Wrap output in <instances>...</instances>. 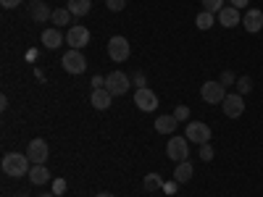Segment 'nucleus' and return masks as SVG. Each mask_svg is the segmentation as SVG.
I'll return each instance as SVG.
<instances>
[{"instance_id": "8", "label": "nucleus", "mask_w": 263, "mask_h": 197, "mask_svg": "<svg viewBox=\"0 0 263 197\" xmlns=\"http://www.w3.org/2000/svg\"><path fill=\"white\" fill-rule=\"evenodd\" d=\"M48 155H50V147H48V142L45 140H32L29 145H27V158L32 161V166H37V163H45L48 161Z\"/></svg>"}, {"instance_id": "5", "label": "nucleus", "mask_w": 263, "mask_h": 197, "mask_svg": "<svg viewBox=\"0 0 263 197\" xmlns=\"http://www.w3.org/2000/svg\"><path fill=\"white\" fill-rule=\"evenodd\" d=\"M61 66H63V71H69V74L79 76V74L87 71V58L82 55V50H69V53H63Z\"/></svg>"}, {"instance_id": "11", "label": "nucleus", "mask_w": 263, "mask_h": 197, "mask_svg": "<svg viewBox=\"0 0 263 197\" xmlns=\"http://www.w3.org/2000/svg\"><path fill=\"white\" fill-rule=\"evenodd\" d=\"M66 42L71 45V50H82V48L87 45V42H90V29L82 27V24L71 27L69 32H66Z\"/></svg>"}, {"instance_id": "32", "label": "nucleus", "mask_w": 263, "mask_h": 197, "mask_svg": "<svg viewBox=\"0 0 263 197\" xmlns=\"http://www.w3.org/2000/svg\"><path fill=\"white\" fill-rule=\"evenodd\" d=\"M0 6H3V8H18L21 0H0Z\"/></svg>"}, {"instance_id": "21", "label": "nucleus", "mask_w": 263, "mask_h": 197, "mask_svg": "<svg viewBox=\"0 0 263 197\" xmlns=\"http://www.w3.org/2000/svg\"><path fill=\"white\" fill-rule=\"evenodd\" d=\"M71 16H74V13H71L69 8H55V11H53V24L61 29V27H66V24L71 21Z\"/></svg>"}, {"instance_id": "12", "label": "nucleus", "mask_w": 263, "mask_h": 197, "mask_svg": "<svg viewBox=\"0 0 263 197\" xmlns=\"http://www.w3.org/2000/svg\"><path fill=\"white\" fill-rule=\"evenodd\" d=\"M218 24H221L224 29H232L237 24H242V13H239V8H234V6H224L221 11H218Z\"/></svg>"}, {"instance_id": "38", "label": "nucleus", "mask_w": 263, "mask_h": 197, "mask_svg": "<svg viewBox=\"0 0 263 197\" xmlns=\"http://www.w3.org/2000/svg\"><path fill=\"white\" fill-rule=\"evenodd\" d=\"M32 3H40V0H32Z\"/></svg>"}, {"instance_id": "20", "label": "nucleus", "mask_w": 263, "mask_h": 197, "mask_svg": "<svg viewBox=\"0 0 263 197\" xmlns=\"http://www.w3.org/2000/svg\"><path fill=\"white\" fill-rule=\"evenodd\" d=\"M66 8H69L74 16H87L92 8V0H66Z\"/></svg>"}, {"instance_id": "31", "label": "nucleus", "mask_w": 263, "mask_h": 197, "mask_svg": "<svg viewBox=\"0 0 263 197\" xmlns=\"http://www.w3.org/2000/svg\"><path fill=\"white\" fill-rule=\"evenodd\" d=\"M66 192V182L63 179H55L53 182V194H63Z\"/></svg>"}, {"instance_id": "13", "label": "nucleus", "mask_w": 263, "mask_h": 197, "mask_svg": "<svg viewBox=\"0 0 263 197\" xmlns=\"http://www.w3.org/2000/svg\"><path fill=\"white\" fill-rule=\"evenodd\" d=\"M242 27L250 34L260 32L263 29V11L260 8H248V13H242Z\"/></svg>"}, {"instance_id": "25", "label": "nucleus", "mask_w": 263, "mask_h": 197, "mask_svg": "<svg viewBox=\"0 0 263 197\" xmlns=\"http://www.w3.org/2000/svg\"><path fill=\"white\" fill-rule=\"evenodd\" d=\"M237 90H239V95H248V92L253 90V79H250V76L237 79Z\"/></svg>"}, {"instance_id": "19", "label": "nucleus", "mask_w": 263, "mask_h": 197, "mask_svg": "<svg viewBox=\"0 0 263 197\" xmlns=\"http://www.w3.org/2000/svg\"><path fill=\"white\" fill-rule=\"evenodd\" d=\"M29 16L37 21V24H42V21H48V18H53V11L45 6V3H42V0H40V3H32V11H29Z\"/></svg>"}, {"instance_id": "1", "label": "nucleus", "mask_w": 263, "mask_h": 197, "mask_svg": "<svg viewBox=\"0 0 263 197\" xmlns=\"http://www.w3.org/2000/svg\"><path fill=\"white\" fill-rule=\"evenodd\" d=\"M3 173L11 179H21V176H29V168L32 161L27 158V152H6L3 155Z\"/></svg>"}, {"instance_id": "27", "label": "nucleus", "mask_w": 263, "mask_h": 197, "mask_svg": "<svg viewBox=\"0 0 263 197\" xmlns=\"http://www.w3.org/2000/svg\"><path fill=\"white\" fill-rule=\"evenodd\" d=\"M213 155H216V152H213V147H211L208 142H205V145H200V161H205V163H208V161H213Z\"/></svg>"}, {"instance_id": "35", "label": "nucleus", "mask_w": 263, "mask_h": 197, "mask_svg": "<svg viewBox=\"0 0 263 197\" xmlns=\"http://www.w3.org/2000/svg\"><path fill=\"white\" fill-rule=\"evenodd\" d=\"M95 197H116V194H111V192H98Z\"/></svg>"}, {"instance_id": "26", "label": "nucleus", "mask_w": 263, "mask_h": 197, "mask_svg": "<svg viewBox=\"0 0 263 197\" xmlns=\"http://www.w3.org/2000/svg\"><path fill=\"white\" fill-rule=\"evenodd\" d=\"M174 119H177V121H187L190 119V108L187 105H177V108H174Z\"/></svg>"}, {"instance_id": "4", "label": "nucleus", "mask_w": 263, "mask_h": 197, "mask_svg": "<svg viewBox=\"0 0 263 197\" xmlns=\"http://www.w3.org/2000/svg\"><path fill=\"white\" fill-rule=\"evenodd\" d=\"M129 87H132V76H126L124 71H111V74L105 76V90L111 92L114 97L126 95V92H129Z\"/></svg>"}, {"instance_id": "24", "label": "nucleus", "mask_w": 263, "mask_h": 197, "mask_svg": "<svg viewBox=\"0 0 263 197\" xmlns=\"http://www.w3.org/2000/svg\"><path fill=\"white\" fill-rule=\"evenodd\" d=\"M203 3V11H208V13H218L224 8V0H200Z\"/></svg>"}, {"instance_id": "3", "label": "nucleus", "mask_w": 263, "mask_h": 197, "mask_svg": "<svg viewBox=\"0 0 263 197\" xmlns=\"http://www.w3.org/2000/svg\"><path fill=\"white\" fill-rule=\"evenodd\" d=\"M129 55H132V45H129L126 37L116 34V37L108 40V58H111V61L124 63V61H129Z\"/></svg>"}, {"instance_id": "2", "label": "nucleus", "mask_w": 263, "mask_h": 197, "mask_svg": "<svg viewBox=\"0 0 263 197\" xmlns=\"http://www.w3.org/2000/svg\"><path fill=\"white\" fill-rule=\"evenodd\" d=\"M166 158L174 161V163L190 161V140H184V137H171V140L166 142Z\"/></svg>"}, {"instance_id": "34", "label": "nucleus", "mask_w": 263, "mask_h": 197, "mask_svg": "<svg viewBox=\"0 0 263 197\" xmlns=\"http://www.w3.org/2000/svg\"><path fill=\"white\" fill-rule=\"evenodd\" d=\"M229 6H234V8H245V6H248V0H232Z\"/></svg>"}, {"instance_id": "36", "label": "nucleus", "mask_w": 263, "mask_h": 197, "mask_svg": "<svg viewBox=\"0 0 263 197\" xmlns=\"http://www.w3.org/2000/svg\"><path fill=\"white\" fill-rule=\"evenodd\" d=\"M37 197H58V194H53V192H45V194H37Z\"/></svg>"}, {"instance_id": "28", "label": "nucleus", "mask_w": 263, "mask_h": 197, "mask_svg": "<svg viewBox=\"0 0 263 197\" xmlns=\"http://www.w3.org/2000/svg\"><path fill=\"white\" fill-rule=\"evenodd\" d=\"M108 11H124L126 8V0H105Z\"/></svg>"}, {"instance_id": "30", "label": "nucleus", "mask_w": 263, "mask_h": 197, "mask_svg": "<svg viewBox=\"0 0 263 197\" xmlns=\"http://www.w3.org/2000/svg\"><path fill=\"white\" fill-rule=\"evenodd\" d=\"M218 82H221L224 87H229V84H234V82H237V76H234L232 71H224V74H221V79H218Z\"/></svg>"}, {"instance_id": "29", "label": "nucleus", "mask_w": 263, "mask_h": 197, "mask_svg": "<svg viewBox=\"0 0 263 197\" xmlns=\"http://www.w3.org/2000/svg\"><path fill=\"white\" fill-rule=\"evenodd\" d=\"M132 84H135L137 90H142V87H147V79H145V74H142V71H137L135 76H132Z\"/></svg>"}, {"instance_id": "14", "label": "nucleus", "mask_w": 263, "mask_h": 197, "mask_svg": "<svg viewBox=\"0 0 263 197\" xmlns=\"http://www.w3.org/2000/svg\"><path fill=\"white\" fill-rule=\"evenodd\" d=\"M63 42H66V34H61L58 27H50V29L42 32V45H45L48 50H58Z\"/></svg>"}, {"instance_id": "22", "label": "nucleus", "mask_w": 263, "mask_h": 197, "mask_svg": "<svg viewBox=\"0 0 263 197\" xmlns=\"http://www.w3.org/2000/svg\"><path fill=\"white\" fill-rule=\"evenodd\" d=\"M213 21H216V16L208 13V11H203V13H197L195 24H197V29H211V27H213Z\"/></svg>"}, {"instance_id": "7", "label": "nucleus", "mask_w": 263, "mask_h": 197, "mask_svg": "<svg viewBox=\"0 0 263 197\" xmlns=\"http://www.w3.org/2000/svg\"><path fill=\"white\" fill-rule=\"evenodd\" d=\"M200 95H203V100L208 105H218V103H224V97H227V87L221 82H205L200 87Z\"/></svg>"}, {"instance_id": "16", "label": "nucleus", "mask_w": 263, "mask_h": 197, "mask_svg": "<svg viewBox=\"0 0 263 197\" xmlns=\"http://www.w3.org/2000/svg\"><path fill=\"white\" fill-rule=\"evenodd\" d=\"M192 176H195V168H192L190 161L177 163V168H174V182H177V184H187Z\"/></svg>"}, {"instance_id": "9", "label": "nucleus", "mask_w": 263, "mask_h": 197, "mask_svg": "<svg viewBox=\"0 0 263 197\" xmlns=\"http://www.w3.org/2000/svg\"><path fill=\"white\" fill-rule=\"evenodd\" d=\"M221 108H224V116L227 119H239V116L245 113V100H242V95H239V92H232V95L224 97Z\"/></svg>"}, {"instance_id": "18", "label": "nucleus", "mask_w": 263, "mask_h": 197, "mask_svg": "<svg viewBox=\"0 0 263 197\" xmlns=\"http://www.w3.org/2000/svg\"><path fill=\"white\" fill-rule=\"evenodd\" d=\"M177 126H179V121L174 119V113L156 119V131H158V134H174V129H177Z\"/></svg>"}, {"instance_id": "33", "label": "nucleus", "mask_w": 263, "mask_h": 197, "mask_svg": "<svg viewBox=\"0 0 263 197\" xmlns=\"http://www.w3.org/2000/svg\"><path fill=\"white\" fill-rule=\"evenodd\" d=\"M105 87V76H92V90H100Z\"/></svg>"}, {"instance_id": "6", "label": "nucleus", "mask_w": 263, "mask_h": 197, "mask_svg": "<svg viewBox=\"0 0 263 197\" xmlns=\"http://www.w3.org/2000/svg\"><path fill=\"white\" fill-rule=\"evenodd\" d=\"M184 137L190 142H197V145H205L211 142V126L205 121H190L187 129H184Z\"/></svg>"}, {"instance_id": "37", "label": "nucleus", "mask_w": 263, "mask_h": 197, "mask_svg": "<svg viewBox=\"0 0 263 197\" xmlns=\"http://www.w3.org/2000/svg\"><path fill=\"white\" fill-rule=\"evenodd\" d=\"M13 197H29V194H27V192H21V194H13Z\"/></svg>"}, {"instance_id": "15", "label": "nucleus", "mask_w": 263, "mask_h": 197, "mask_svg": "<svg viewBox=\"0 0 263 197\" xmlns=\"http://www.w3.org/2000/svg\"><path fill=\"white\" fill-rule=\"evenodd\" d=\"M90 103H92V108H98V111H105V108H111V103H114V95L105 90V87H100V90H92V95H90Z\"/></svg>"}, {"instance_id": "17", "label": "nucleus", "mask_w": 263, "mask_h": 197, "mask_svg": "<svg viewBox=\"0 0 263 197\" xmlns=\"http://www.w3.org/2000/svg\"><path fill=\"white\" fill-rule=\"evenodd\" d=\"M29 182L37 184V187H42V184L50 182V171L45 168V163H37V166L29 168Z\"/></svg>"}, {"instance_id": "10", "label": "nucleus", "mask_w": 263, "mask_h": 197, "mask_svg": "<svg viewBox=\"0 0 263 197\" xmlns=\"http://www.w3.org/2000/svg\"><path fill=\"white\" fill-rule=\"evenodd\" d=\"M135 105L140 108L142 113H150V111H156V108H158V95L153 90H147V87H142V90L135 92Z\"/></svg>"}, {"instance_id": "23", "label": "nucleus", "mask_w": 263, "mask_h": 197, "mask_svg": "<svg viewBox=\"0 0 263 197\" xmlns=\"http://www.w3.org/2000/svg\"><path fill=\"white\" fill-rule=\"evenodd\" d=\"M142 184H145V189H147V192H156L158 187H163V179L158 176V173H147Z\"/></svg>"}]
</instances>
